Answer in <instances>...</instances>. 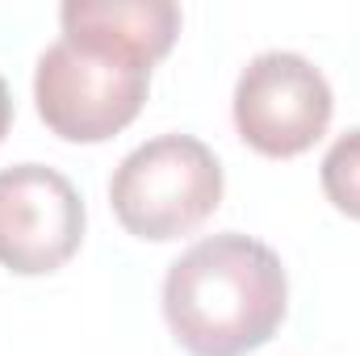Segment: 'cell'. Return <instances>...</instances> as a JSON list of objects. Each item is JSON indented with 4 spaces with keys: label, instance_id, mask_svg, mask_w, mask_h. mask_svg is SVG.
<instances>
[{
    "label": "cell",
    "instance_id": "obj_1",
    "mask_svg": "<svg viewBox=\"0 0 360 356\" xmlns=\"http://www.w3.org/2000/svg\"><path fill=\"white\" fill-rule=\"evenodd\" d=\"M289 310V276L269 243L222 231L193 243L164 276V319L188 356H248Z\"/></svg>",
    "mask_w": 360,
    "mask_h": 356
},
{
    "label": "cell",
    "instance_id": "obj_2",
    "mask_svg": "<svg viewBox=\"0 0 360 356\" xmlns=\"http://www.w3.org/2000/svg\"><path fill=\"white\" fill-rule=\"evenodd\" d=\"M147 89H151L147 59L68 34L42 51L34 72L38 117L63 143H105L122 134L143 113Z\"/></svg>",
    "mask_w": 360,
    "mask_h": 356
},
{
    "label": "cell",
    "instance_id": "obj_3",
    "mask_svg": "<svg viewBox=\"0 0 360 356\" xmlns=\"http://www.w3.org/2000/svg\"><path fill=\"white\" fill-rule=\"evenodd\" d=\"M117 222L147 243L193 235L222 205V164L193 134H160L134 147L109 180Z\"/></svg>",
    "mask_w": 360,
    "mask_h": 356
},
{
    "label": "cell",
    "instance_id": "obj_4",
    "mask_svg": "<svg viewBox=\"0 0 360 356\" xmlns=\"http://www.w3.org/2000/svg\"><path fill=\"white\" fill-rule=\"evenodd\" d=\"M331 113L335 96L327 76L293 51L256 55L235 84V130L269 160H293L310 151L327 134Z\"/></svg>",
    "mask_w": 360,
    "mask_h": 356
},
{
    "label": "cell",
    "instance_id": "obj_5",
    "mask_svg": "<svg viewBox=\"0 0 360 356\" xmlns=\"http://www.w3.org/2000/svg\"><path fill=\"white\" fill-rule=\"evenodd\" d=\"M80 239L84 201L59 168H0V265L8 272L46 276L80 252Z\"/></svg>",
    "mask_w": 360,
    "mask_h": 356
},
{
    "label": "cell",
    "instance_id": "obj_6",
    "mask_svg": "<svg viewBox=\"0 0 360 356\" xmlns=\"http://www.w3.org/2000/svg\"><path fill=\"white\" fill-rule=\"evenodd\" d=\"M59 25L68 38L130 51L155 68L176 42L180 8L172 0H72L59 8Z\"/></svg>",
    "mask_w": 360,
    "mask_h": 356
},
{
    "label": "cell",
    "instance_id": "obj_7",
    "mask_svg": "<svg viewBox=\"0 0 360 356\" xmlns=\"http://www.w3.org/2000/svg\"><path fill=\"white\" fill-rule=\"evenodd\" d=\"M319 180H323L327 201H331L340 214H348V218L360 222V126L348 130V134H340V139L331 143V151L323 155Z\"/></svg>",
    "mask_w": 360,
    "mask_h": 356
},
{
    "label": "cell",
    "instance_id": "obj_8",
    "mask_svg": "<svg viewBox=\"0 0 360 356\" xmlns=\"http://www.w3.org/2000/svg\"><path fill=\"white\" fill-rule=\"evenodd\" d=\"M8 126H13V96H8V84H4V76H0V143H4Z\"/></svg>",
    "mask_w": 360,
    "mask_h": 356
}]
</instances>
